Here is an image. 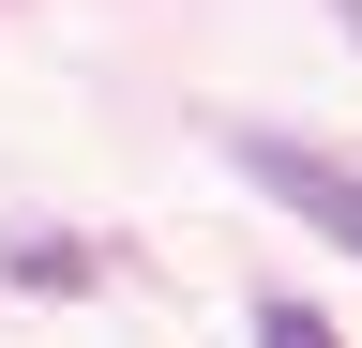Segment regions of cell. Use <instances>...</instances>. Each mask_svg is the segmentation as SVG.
<instances>
[{
  "label": "cell",
  "instance_id": "cell-1",
  "mask_svg": "<svg viewBox=\"0 0 362 348\" xmlns=\"http://www.w3.org/2000/svg\"><path fill=\"white\" fill-rule=\"evenodd\" d=\"M242 182H257V197H287L317 242H347V257H362V167L302 152V137H242Z\"/></svg>",
  "mask_w": 362,
  "mask_h": 348
},
{
  "label": "cell",
  "instance_id": "cell-2",
  "mask_svg": "<svg viewBox=\"0 0 362 348\" xmlns=\"http://www.w3.org/2000/svg\"><path fill=\"white\" fill-rule=\"evenodd\" d=\"M0 273L16 288H90V242H0Z\"/></svg>",
  "mask_w": 362,
  "mask_h": 348
},
{
  "label": "cell",
  "instance_id": "cell-3",
  "mask_svg": "<svg viewBox=\"0 0 362 348\" xmlns=\"http://www.w3.org/2000/svg\"><path fill=\"white\" fill-rule=\"evenodd\" d=\"M257 348H347V333L317 318V303H287V288H272V303H257Z\"/></svg>",
  "mask_w": 362,
  "mask_h": 348
}]
</instances>
